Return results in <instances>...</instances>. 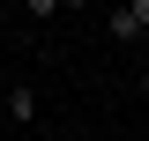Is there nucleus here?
<instances>
[{
  "label": "nucleus",
  "mask_w": 149,
  "mask_h": 141,
  "mask_svg": "<svg viewBox=\"0 0 149 141\" xmlns=\"http://www.w3.org/2000/svg\"><path fill=\"white\" fill-rule=\"evenodd\" d=\"M104 30L119 37V45H134V37H149V0H119V8L104 15Z\"/></svg>",
  "instance_id": "nucleus-1"
},
{
  "label": "nucleus",
  "mask_w": 149,
  "mask_h": 141,
  "mask_svg": "<svg viewBox=\"0 0 149 141\" xmlns=\"http://www.w3.org/2000/svg\"><path fill=\"white\" fill-rule=\"evenodd\" d=\"M0 104H8V119H37V89H30V82H8Z\"/></svg>",
  "instance_id": "nucleus-2"
},
{
  "label": "nucleus",
  "mask_w": 149,
  "mask_h": 141,
  "mask_svg": "<svg viewBox=\"0 0 149 141\" xmlns=\"http://www.w3.org/2000/svg\"><path fill=\"white\" fill-rule=\"evenodd\" d=\"M22 15H30V22H52V15H60V0H22Z\"/></svg>",
  "instance_id": "nucleus-3"
},
{
  "label": "nucleus",
  "mask_w": 149,
  "mask_h": 141,
  "mask_svg": "<svg viewBox=\"0 0 149 141\" xmlns=\"http://www.w3.org/2000/svg\"><path fill=\"white\" fill-rule=\"evenodd\" d=\"M60 8H90V0H60Z\"/></svg>",
  "instance_id": "nucleus-4"
},
{
  "label": "nucleus",
  "mask_w": 149,
  "mask_h": 141,
  "mask_svg": "<svg viewBox=\"0 0 149 141\" xmlns=\"http://www.w3.org/2000/svg\"><path fill=\"white\" fill-rule=\"evenodd\" d=\"M142 97H149V67H142Z\"/></svg>",
  "instance_id": "nucleus-5"
},
{
  "label": "nucleus",
  "mask_w": 149,
  "mask_h": 141,
  "mask_svg": "<svg viewBox=\"0 0 149 141\" xmlns=\"http://www.w3.org/2000/svg\"><path fill=\"white\" fill-rule=\"evenodd\" d=\"M0 89H8V67H0Z\"/></svg>",
  "instance_id": "nucleus-6"
}]
</instances>
